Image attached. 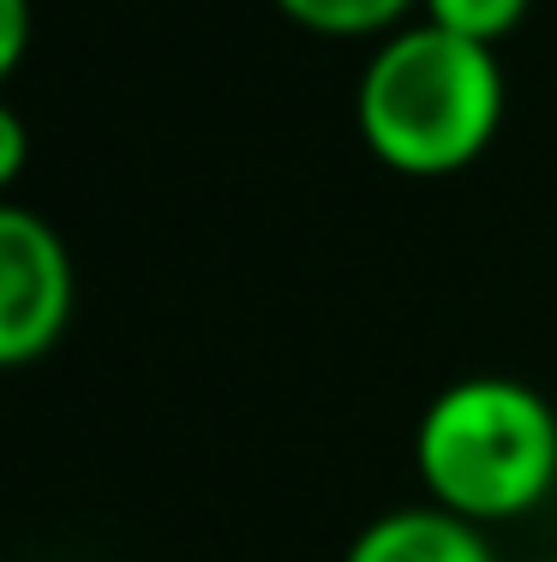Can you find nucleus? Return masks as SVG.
Wrapping results in <instances>:
<instances>
[{
    "label": "nucleus",
    "instance_id": "f257e3e1",
    "mask_svg": "<svg viewBox=\"0 0 557 562\" xmlns=\"http://www.w3.org/2000/svg\"><path fill=\"white\" fill-rule=\"evenodd\" d=\"M360 138L396 173H456L498 138L503 66L498 48L444 24L396 31L360 78Z\"/></svg>",
    "mask_w": 557,
    "mask_h": 562
},
{
    "label": "nucleus",
    "instance_id": "1a4fd4ad",
    "mask_svg": "<svg viewBox=\"0 0 557 562\" xmlns=\"http://www.w3.org/2000/svg\"><path fill=\"white\" fill-rule=\"evenodd\" d=\"M539 562H557V557H539Z\"/></svg>",
    "mask_w": 557,
    "mask_h": 562
},
{
    "label": "nucleus",
    "instance_id": "39448f33",
    "mask_svg": "<svg viewBox=\"0 0 557 562\" xmlns=\"http://www.w3.org/2000/svg\"><path fill=\"white\" fill-rule=\"evenodd\" d=\"M276 7L318 36H378V31H390L414 0H276Z\"/></svg>",
    "mask_w": 557,
    "mask_h": 562
},
{
    "label": "nucleus",
    "instance_id": "423d86ee",
    "mask_svg": "<svg viewBox=\"0 0 557 562\" xmlns=\"http://www.w3.org/2000/svg\"><path fill=\"white\" fill-rule=\"evenodd\" d=\"M420 7H426V24H444V31L468 36V43L498 48L522 24L527 0H420Z\"/></svg>",
    "mask_w": 557,
    "mask_h": 562
},
{
    "label": "nucleus",
    "instance_id": "6e6552de",
    "mask_svg": "<svg viewBox=\"0 0 557 562\" xmlns=\"http://www.w3.org/2000/svg\"><path fill=\"white\" fill-rule=\"evenodd\" d=\"M24 156H31V132H24L19 109L0 97V192H7V186L24 173Z\"/></svg>",
    "mask_w": 557,
    "mask_h": 562
},
{
    "label": "nucleus",
    "instance_id": "20e7f679",
    "mask_svg": "<svg viewBox=\"0 0 557 562\" xmlns=\"http://www.w3.org/2000/svg\"><path fill=\"white\" fill-rule=\"evenodd\" d=\"M342 562H498V551L486 544L480 520H461L444 503H432L378 515Z\"/></svg>",
    "mask_w": 557,
    "mask_h": 562
},
{
    "label": "nucleus",
    "instance_id": "7ed1b4c3",
    "mask_svg": "<svg viewBox=\"0 0 557 562\" xmlns=\"http://www.w3.org/2000/svg\"><path fill=\"white\" fill-rule=\"evenodd\" d=\"M73 324V258L36 210L0 198V366H31Z\"/></svg>",
    "mask_w": 557,
    "mask_h": 562
},
{
    "label": "nucleus",
    "instance_id": "0eeeda50",
    "mask_svg": "<svg viewBox=\"0 0 557 562\" xmlns=\"http://www.w3.org/2000/svg\"><path fill=\"white\" fill-rule=\"evenodd\" d=\"M24 48H31V0H0V85L19 72Z\"/></svg>",
    "mask_w": 557,
    "mask_h": 562
},
{
    "label": "nucleus",
    "instance_id": "f03ea898",
    "mask_svg": "<svg viewBox=\"0 0 557 562\" xmlns=\"http://www.w3.org/2000/svg\"><path fill=\"white\" fill-rule=\"evenodd\" d=\"M414 454L432 503L492 527L557 485V413L515 378H461L426 407Z\"/></svg>",
    "mask_w": 557,
    "mask_h": 562
}]
</instances>
